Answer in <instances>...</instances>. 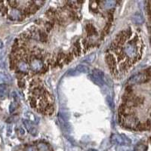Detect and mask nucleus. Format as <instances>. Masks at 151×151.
<instances>
[{
    "label": "nucleus",
    "mask_w": 151,
    "mask_h": 151,
    "mask_svg": "<svg viewBox=\"0 0 151 151\" xmlns=\"http://www.w3.org/2000/svg\"><path fill=\"white\" fill-rule=\"evenodd\" d=\"M139 122H139L138 119L134 115L131 114V115H129V116H126V117H124L122 123L126 127H128L129 129H136V128H137V125L139 124Z\"/></svg>",
    "instance_id": "obj_1"
},
{
    "label": "nucleus",
    "mask_w": 151,
    "mask_h": 151,
    "mask_svg": "<svg viewBox=\"0 0 151 151\" xmlns=\"http://www.w3.org/2000/svg\"><path fill=\"white\" fill-rule=\"evenodd\" d=\"M150 79V77L146 75V73H138L133 76L129 79L128 83L129 84H137V83H147Z\"/></svg>",
    "instance_id": "obj_2"
},
{
    "label": "nucleus",
    "mask_w": 151,
    "mask_h": 151,
    "mask_svg": "<svg viewBox=\"0 0 151 151\" xmlns=\"http://www.w3.org/2000/svg\"><path fill=\"white\" fill-rule=\"evenodd\" d=\"M111 142L113 144H119V145H125L131 143V141L123 135L119 134H113L111 137Z\"/></svg>",
    "instance_id": "obj_3"
},
{
    "label": "nucleus",
    "mask_w": 151,
    "mask_h": 151,
    "mask_svg": "<svg viewBox=\"0 0 151 151\" xmlns=\"http://www.w3.org/2000/svg\"><path fill=\"white\" fill-rule=\"evenodd\" d=\"M105 60H106V62H107V65L109 66V68L110 69V70L113 73L115 69H116V60H115V57H113V54H107L106 55V57H105Z\"/></svg>",
    "instance_id": "obj_4"
},
{
    "label": "nucleus",
    "mask_w": 151,
    "mask_h": 151,
    "mask_svg": "<svg viewBox=\"0 0 151 151\" xmlns=\"http://www.w3.org/2000/svg\"><path fill=\"white\" fill-rule=\"evenodd\" d=\"M43 67V63L42 61L37 59V58H33L30 61V69L33 70V72H39L40 69Z\"/></svg>",
    "instance_id": "obj_5"
},
{
    "label": "nucleus",
    "mask_w": 151,
    "mask_h": 151,
    "mask_svg": "<svg viewBox=\"0 0 151 151\" xmlns=\"http://www.w3.org/2000/svg\"><path fill=\"white\" fill-rule=\"evenodd\" d=\"M23 124L24 125L25 128L27 129V130L33 136H36L38 134V131L37 129L34 127L33 125H32L31 122H30L27 119H23Z\"/></svg>",
    "instance_id": "obj_6"
},
{
    "label": "nucleus",
    "mask_w": 151,
    "mask_h": 151,
    "mask_svg": "<svg viewBox=\"0 0 151 151\" xmlns=\"http://www.w3.org/2000/svg\"><path fill=\"white\" fill-rule=\"evenodd\" d=\"M132 21L136 24H141L144 22V18L140 12H136L132 17Z\"/></svg>",
    "instance_id": "obj_7"
},
{
    "label": "nucleus",
    "mask_w": 151,
    "mask_h": 151,
    "mask_svg": "<svg viewBox=\"0 0 151 151\" xmlns=\"http://www.w3.org/2000/svg\"><path fill=\"white\" fill-rule=\"evenodd\" d=\"M18 68L20 72H28L30 70V67L27 64V62L20 61L18 62Z\"/></svg>",
    "instance_id": "obj_8"
},
{
    "label": "nucleus",
    "mask_w": 151,
    "mask_h": 151,
    "mask_svg": "<svg viewBox=\"0 0 151 151\" xmlns=\"http://www.w3.org/2000/svg\"><path fill=\"white\" fill-rule=\"evenodd\" d=\"M89 78H90V79H91L95 84L98 85H99V86H103V80H102L101 79L98 78V76H95L94 74H91V75L89 76Z\"/></svg>",
    "instance_id": "obj_9"
},
{
    "label": "nucleus",
    "mask_w": 151,
    "mask_h": 151,
    "mask_svg": "<svg viewBox=\"0 0 151 151\" xmlns=\"http://www.w3.org/2000/svg\"><path fill=\"white\" fill-rule=\"evenodd\" d=\"M86 33H87V35H88V36H93V35L97 33L95 28L94 27V26H93L91 24H88L86 25Z\"/></svg>",
    "instance_id": "obj_10"
},
{
    "label": "nucleus",
    "mask_w": 151,
    "mask_h": 151,
    "mask_svg": "<svg viewBox=\"0 0 151 151\" xmlns=\"http://www.w3.org/2000/svg\"><path fill=\"white\" fill-rule=\"evenodd\" d=\"M7 85L5 83L0 84V98H3L6 96L7 94Z\"/></svg>",
    "instance_id": "obj_11"
},
{
    "label": "nucleus",
    "mask_w": 151,
    "mask_h": 151,
    "mask_svg": "<svg viewBox=\"0 0 151 151\" xmlns=\"http://www.w3.org/2000/svg\"><path fill=\"white\" fill-rule=\"evenodd\" d=\"M25 116L28 119L30 122H31V123H37L38 122V120L36 119V117L33 113H32L30 112H27L25 113Z\"/></svg>",
    "instance_id": "obj_12"
},
{
    "label": "nucleus",
    "mask_w": 151,
    "mask_h": 151,
    "mask_svg": "<svg viewBox=\"0 0 151 151\" xmlns=\"http://www.w3.org/2000/svg\"><path fill=\"white\" fill-rule=\"evenodd\" d=\"M76 71L78 72V73H88L89 71V69L87 66H85V65H83V64H80V65H78L76 68Z\"/></svg>",
    "instance_id": "obj_13"
},
{
    "label": "nucleus",
    "mask_w": 151,
    "mask_h": 151,
    "mask_svg": "<svg viewBox=\"0 0 151 151\" xmlns=\"http://www.w3.org/2000/svg\"><path fill=\"white\" fill-rule=\"evenodd\" d=\"M92 74H94L95 76H98V78L101 79L102 80L104 79V74H103V73L101 70H100V69H93V73Z\"/></svg>",
    "instance_id": "obj_14"
},
{
    "label": "nucleus",
    "mask_w": 151,
    "mask_h": 151,
    "mask_svg": "<svg viewBox=\"0 0 151 151\" xmlns=\"http://www.w3.org/2000/svg\"><path fill=\"white\" fill-rule=\"evenodd\" d=\"M29 101H30V104L32 108L36 109V107H37V102H36V98L35 97H30L29 98Z\"/></svg>",
    "instance_id": "obj_15"
},
{
    "label": "nucleus",
    "mask_w": 151,
    "mask_h": 151,
    "mask_svg": "<svg viewBox=\"0 0 151 151\" xmlns=\"http://www.w3.org/2000/svg\"><path fill=\"white\" fill-rule=\"evenodd\" d=\"M37 149H39V150L41 151H48V150H49V147H48L46 144L41 143V144H39V145H38V147H37Z\"/></svg>",
    "instance_id": "obj_16"
},
{
    "label": "nucleus",
    "mask_w": 151,
    "mask_h": 151,
    "mask_svg": "<svg viewBox=\"0 0 151 151\" xmlns=\"http://www.w3.org/2000/svg\"><path fill=\"white\" fill-rule=\"evenodd\" d=\"M53 24L51 23V22H47L45 24V30L46 32H50L51 30H52L53 28Z\"/></svg>",
    "instance_id": "obj_17"
},
{
    "label": "nucleus",
    "mask_w": 151,
    "mask_h": 151,
    "mask_svg": "<svg viewBox=\"0 0 151 151\" xmlns=\"http://www.w3.org/2000/svg\"><path fill=\"white\" fill-rule=\"evenodd\" d=\"M7 81H8L7 75L2 72H0V82H7Z\"/></svg>",
    "instance_id": "obj_18"
},
{
    "label": "nucleus",
    "mask_w": 151,
    "mask_h": 151,
    "mask_svg": "<svg viewBox=\"0 0 151 151\" xmlns=\"http://www.w3.org/2000/svg\"><path fill=\"white\" fill-rule=\"evenodd\" d=\"M73 57V54H71V53H69L67 56L64 57V60L65 61V63H69V61H72Z\"/></svg>",
    "instance_id": "obj_19"
},
{
    "label": "nucleus",
    "mask_w": 151,
    "mask_h": 151,
    "mask_svg": "<svg viewBox=\"0 0 151 151\" xmlns=\"http://www.w3.org/2000/svg\"><path fill=\"white\" fill-rule=\"evenodd\" d=\"M38 149L37 147H36L35 146H31V145H29V146H27L24 149V151H37Z\"/></svg>",
    "instance_id": "obj_20"
},
{
    "label": "nucleus",
    "mask_w": 151,
    "mask_h": 151,
    "mask_svg": "<svg viewBox=\"0 0 151 151\" xmlns=\"http://www.w3.org/2000/svg\"><path fill=\"white\" fill-rule=\"evenodd\" d=\"M15 110H16L15 103H11L10 104V107H9V111H10V113H15Z\"/></svg>",
    "instance_id": "obj_21"
},
{
    "label": "nucleus",
    "mask_w": 151,
    "mask_h": 151,
    "mask_svg": "<svg viewBox=\"0 0 151 151\" xmlns=\"http://www.w3.org/2000/svg\"><path fill=\"white\" fill-rule=\"evenodd\" d=\"M107 101H108V104H109L110 107L111 109H113V102L112 98H111V97H108V98H107Z\"/></svg>",
    "instance_id": "obj_22"
},
{
    "label": "nucleus",
    "mask_w": 151,
    "mask_h": 151,
    "mask_svg": "<svg viewBox=\"0 0 151 151\" xmlns=\"http://www.w3.org/2000/svg\"><path fill=\"white\" fill-rule=\"evenodd\" d=\"M145 149H146L145 146H144V145H138V146H137V147H136V149H135V150L136 151H144L145 150Z\"/></svg>",
    "instance_id": "obj_23"
},
{
    "label": "nucleus",
    "mask_w": 151,
    "mask_h": 151,
    "mask_svg": "<svg viewBox=\"0 0 151 151\" xmlns=\"http://www.w3.org/2000/svg\"><path fill=\"white\" fill-rule=\"evenodd\" d=\"M8 3L11 5V6H14V7H15L17 5V1H9L8 2Z\"/></svg>",
    "instance_id": "obj_24"
},
{
    "label": "nucleus",
    "mask_w": 151,
    "mask_h": 151,
    "mask_svg": "<svg viewBox=\"0 0 151 151\" xmlns=\"http://www.w3.org/2000/svg\"><path fill=\"white\" fill-rule=\"evenodd\" d=\"M19 130H20V133L21 134H25V131H24L22 128H20V129H19Z\"/></svg>",
    "instance_id": "obj_25"
},
{
    "label": "nucleus",
    "mask_w": 151,
    "mask_h": 151,
    "mask_svg": "<svg viewBox=\"0 0 151 151\" xmlns=\"http://www.w3.org/2000/svg\"><path fill=\"white\" fill-rule=\"evenodd\" d=\"M3 45H3V42L0 40V49L3 48Z\"/></svg>",
    "instance_id": "obj_26"
},
{
    "label": "nucleus",
    "mask_w": 151,
    "mask_h": 151,
    "mask_svg": "<svg viewBox=\"0 0 151 151\" xmlns=\"http://www.w3.org/2000/svg\"><path fill=\"white\" fill-rule=\"evenodd\" d=\"M88 151H98L97 150H95V149H89Z\"/></svg>",
    "instance_id": "obj_27"
}]
</instances>
